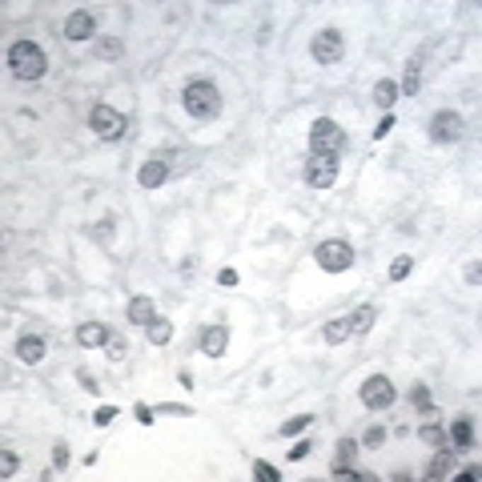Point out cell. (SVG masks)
<instances>
[{
    "mask_svg": "<svg viewBox=\"0 0 482 482\" xmlns=\"http://www.w3.org/2000/svg\"><path fill=\"white\" fill-rule=\"evenodd\" d=\"M8 69H13L16 81L33 85V81H40V76H45L49 57H45V49H40L37 40H13V45H8Z\"/></svg>",
    "mask_w": 482,
    "mask_h": 482,
    "instance_id": "cell-1",
    "label": "cell"
},
{
    "mask_svg": "<svg viewBox=\"0 0 482 482\" xmlns=\"http://www.w3.org/2000/svg\"><path fill=\"white\" fill-rule=\"evenodd\" d=\"M181 101H185V113H193L197 121H213L222 113V93L213 81H189Z\"/></svg>",
    "mask_w": 482,
    "mask_h": 482,
    "instance_id": "cell-2",
    "label": "cell"
},
{
    "mask_svg": "<svg viewBox=\"0 0 482 482\" xmlns=\"http://www.w3.org/2000/svg\"><path fill=\"white\" fill-rule=\"evenodd\" d=\"M346 145V129L330 117H318L309 125V153H342Z\"/></svg>",
    "mask_w": 482,
    "mask_h": 482,
    "instance_id": "cell-3",
    "label": "cell"
},
{
    "mask_svg": "<svg viewBox=\"0 0 482 482\" xmlns=\"http://www.w3.org/2000/svg\"><path fill=\"white\" fill-rule=\"evenodd\" d=\"M314 258H318V265H321L326 273H346L350 265H354V249H350V241H338V237H330V241H318Z\"/></svg>",
    "mask_w": 482,
    "mask_h": 482,
    "instance_id": "cell-4",
    "label": "cell"
},
{
    "mask_svg": "<svg viewBox=\"0 0 482 482\" xmlns=\"http://www.w3.org/2000/svg\"><path fill=\"white\" fill-rule=\"evenodd\" d=\"M88 125H93V133H97L101 141H117V137L125 133V113L101 101V105L88 109Z\"/></svg>",
    "mask_w": 482,
    "mask_h": 482,
    "instance_id": "cell-5",
    "label": "cell"
},
{
    "mask_svg": "<svg viewBox=\"0 0 482 482\" xmlns=\"http://www.w3.org/2000/svg\"><path fill=\"white\" fill-rule=\"evenodd\" d=\"M462 133H466L462 113H454V109L434 113V121H430V141H434V145H458V141H462Z\"/></svg>",
    "mask_w": 482,
    "mask_h": 482,
    "instance_id": "cell-6",
    "label": "cell"
},
{
    "mask_svg": "<svg viewBox=\"0 0 482 482\" xmlns=\"http://www.w3.org/2000/svg\"><path fill=\"white\" fill-rule=\"evenodd\" d=\"M306 181L314 189H330L338 181V153H309L306 157Z\"/></svg>",
    "mask_w": 482,
    "mask_h": 482,
    "instance_id": "cell-7",
    "label": "cell"
},
{
    "mask_svg": "<svg viewBox=\"0 0 482 482\" xmlns=\"http://www.w3.org/2000/svg\"><path fill=\"white\" fill-rule=\"evenodd\" d=\"M342 49H346V40H342V33H338V28H321V33H314V40H309L314 61L326 64V69L342 61Z\"/></svg>",
    "mask_w": 482,
    "mask_h": 482,
    "instance_id": "cell-8",
    "label": "cell"
},
{
    "mask_svg": "<svg viewBox=\"0 0 482 482\" xmlns=\"http://www.w3.org/2000/svg\"><path fill=\"white\" fill-rule=\"evenodd\" d=\"M362 402L370 410H386V406H394L398 394H394V382L386 378V374H374V378H366L362 382Z\"/></svg>",
    "mask_w": 482,
    "mask_h": 482,
    "instance_id": "cell-9",
    "label": "cell"
},
{
    "mask_svg": "<svg viewBox=\"0 0 482 482\" xmlns=\"http://www.w3.org/2000/svg\"><path fill=\"white\" fill-rule=\"evenodd\" d=\"M93 33H97V16L88 13V8H76V13H69V21H64V37L73 40V45L88 40Z\"/></svg>",
    "mask_w": 482,
    "mask_h": 482,
    "instance_id": "cell-10",
    "label": "cell"
},
{
    "mask_svg": "<svg viewBox=\"0 0 482 482\" xmlns=\"http://www.w3.org/2000/svg\"><path fill=\"white\" fill-rule=\"evenodd\" d=\"M225 350H229V330H225V326H210V330H201V354L222 358Z\"/></svg>",
    "mask_w": 482,
    "mask_h": 482,
    "instance_id": "cell-11",
    "label": "cell"
},
{
    "mask_svg": "<svg viewBox=\"0 0 482 482\" xmlns=\"http://www.w3.org/2000/svg\"><path fill=\"white\" fill-rule=\"evenodd\" d=\"M109 338H113V334H109V326H101V321H81V326H76V342H81L85 350L105 346Z\"/></svg>",
    "mask_w": 482,
    "mask_h": 482,
    "instance_id": "cell-12",
    "label": "cell"
},
{
    "mask_svg": "<svg viewBox=\"0 0 482 482\" xmlns=\"http://www.w3.org/2000/svg\"><path fill=\"white\" fill-rule=\"evenodd\" d=\"M125 318L133 321V326H149V321L157 318V309H153V297H149V294L129 297V309H125Z\"/></svg>",
    "mask_w": 482,
    "mask_h": 482,
    "instance_id": "cell-13",
    "label": "cell"
},
{
    "mask_svg": "<svg viewBox=\"0 0 482 482\" xmlns=\"http://www.w3.org/2000/svg\"><path fill=\"white\" fill-rule=\"evenodd\" d=\"M16 358L28 362V366H37V362L45 358V338H40V334H25V338H16Z\"/></svg>",
    "mask_w": 482,
    "mask_h": 482,
    "instance_id": "cell-14",
    "label": "cell"
},
{
    "mask_svg": "<svg viewBox=\"0 0 482 482\" xmlns=\"http://www.w3.org/2000/svg\"><path fill=\"white\" fill-rule=\"evenodd\" d=\"M422 88V52L418 57H410L406 73H402V81H398V97H414Z\"/></svg>",
    "mask_w": 482,
    "mask_h": 482,
    "instance_id": "cell-15",
    "label": "cell"
},
{
    "mask_svg": "<svg viewBox=\"0 0 482 482\" xmlns=\"http://www.w3.org/2000/svg\"><path fill=\"white\" fill-rule=\"evenodd\" d=\"M450 442H454V450H470V446H474V418H466V414H462V418H454V426H450Z\"/></svg>",
    "mask_w": 482,
    "mask_h": 482,
    "instance_id": "cell-16",
    "label": "cell"
},
{
    "mask_svg": "<svg viewBox=\"0 0 482 482\" xmlns=\"http://www.w3.org/2000/svg\"><path fill=\"white\" fill-rule=\"evenodd\" d=\"M165 177H169V165H165V161H145L141 173H137V181L145 189H157V185H165Z\"/></svg>",
    "mask_w": 482,
    "mask_h": 482,
    "instance_id": "cell-17",
    "label": "cell"
},
{
    "mask_svg": "<svg viewBox=\"0 0 482 482\" xmlns=\"http://www.w3.org/2000/svg\"><path fill=\"white\" fill-rule=\"evenodd\" d=\"M374 321H378V309H374V306L354 309V314H350V334H354V338L370 334V330H374Z\"/></svg>",
    "mask_w": 482,
    "mask_h": 482,
    "instance_id": "cell-18",
    "label": "cell"
},
{
    "mask_svg": "<svg viewBox=\"0 0 482 482\" xmlns=\"http://www.w3.org/2000/svg\"><path fill=\"white\" fill-rule=\"evenodd\" d=\"M145 334H149L153 346H169V338H173V321H169V318H153L145 326Z\"/></svg>",
    "mask_w": 482,
    "mask_h": 482,
    "instance_id": "cell-19",
    "label": "cell"
},
{
    "mask_svg": "<svg viewBox=\"0 0 482 482\" xmlns=\"http://www.w3.org/2000/svg\"><path fill=\"white\" fill-rule=\"evenodd\" d=\"M394 101H398V81H390V76H386V81H378V85H374V105H378V109H394Z\"/></svg>",
    "mask_w": 482,
    "mask_h": 482,
    "instance_id": "cell-20",
    "label": "cell"
},
{
    "mask_svg": "<svg viewBox=\"0 0 482 482\" xmlns=\"http://www.w3.org/2000/svg\"><path fill=\"white\" fill-rule=\"evenodd\" d=\"M426 474H430V478H450V474H454V450H442V446H438V454H434Z\"/></svg>",
    "mask_w": 482,
    "mask_h": 482,
    "instance_id": "cell-21",
    "label": "cell"
},
{
    "mask_svg": "<svg viewBox=\"0 0 482 482\" xmlns=\"http://www.w3.org/2000/svg\"><path fill=\"white\" fill-rule=\"evenodd\" d=\"M321 338H326L330 346H338V342L354 338V334H350V318H334V321H326V326H321Z\"/></svg>",
    "mask_w": 482,
    "mask_h": 482,
    "instance_id": "cell-22",
    "label": "cell"
},
{
    "mask_svg": "<svg viewBox=\"0 0 482 482\" xmlns=\"http://www.w3.org/2000/svg\"><path fill=\"white\" fill-rule=\"evenodd\" d=\"M309 426H314V414H294V418H285L282 426H277V434H282V438H297V434L309 430Z\"/></svg>",
    "mask_w": 482,
    "mask_h": 482,
    "instance_id": "cell-23",
    "label": "cell"
},
{
    "mask_svg": "<svg viewBox=\"0 0 482 482\" xmlns=\"http://www.w3.org/2000/svg\"><path fill=\"white\" fill-rule=\"evenodd\" d=\"M410 402H414V410H422V414H434L430 386H426V382H414V386H410Z\"/></svg>",
    "mask_w": 482,
    "mask_h": 482,
    "instance_id": "cell-24",
    "label": "cell"
},
{
    "mask_svg": "<svg viewBox=\"0 0 482 482\" xmlns=\"http://www.w3.org/2000/svg\"><path fill=\"white\" fill-rule=\"evenodd\" d=\"M121 52H125L121 37H101L97 40V57H101V61H121Z\"/></svg>",
    "mask_w": 482,
    "mask_h": 482,
    "instance_id": "cell-25",
    "label": "cell"
},
{
    "mask_svg": "<svg viewBox=\"0 0 482 482\" xmlns=\"http://www.w3.org/2000/svg\"><path fill=\"white\" fill-rule=\"evenodd\" d=\"M354 458H358V442L354 438H342L334 450V466H354Z\"/></svg>",
    "mask_w": 482,
    "mask_h": 482,
    "instance_id": "cell-26",
    "label": "cell"
},
{
    "mask_svg": "<svg viewBox=\"0 0 482 482\" xmlns=\"http://www.w3.org/2000/svg\"><path fill=\"white\" fill-rule=\"evenodd\" d=\"M418 438H422V442H426V446H434V450H438V446L446 442V430H442V426H438V422H426V426H422V430H418Z\"/></svg>",
    "mask_w": 482,
    "mask_h": 482,
    "instance_id": "cell-27",
    "label": "cell"
},
{
    "mask_svg": "<svg viewBox=\"0 0 482 482\" xmlns=\"http://www.w3.org/2000/svg\"><path fill=\"white\" fill-rule=\"evenodd\" d=\"M410 270H414V258H406V253L394 258V261H390V282H406Z\"/></svg>",
    "mask_w": 482,
    "mask_h": 482,
    "instance_id": "cell-28",
    "label": "cell"
},
{
    "mask_svg": "<svg viewBox=\"0 0 482 482\" xmlns=\"http://www.w3.org/2000/svg\"><path fill=\"white\" fill-rule=\"evenodd\" d=\"M253 478H258V482H277V478H282V470L270 466L265 458H258V462H253Z\"/></svg>",
    "mask_w": 482,
    "mask_h": 482,
    "instance_id": "cell-29",
    "label": "cell"
},
{
    "mask_svg": "<svg viewBox=\"0 0 482 482\" xmlns=\"http://www.w3.org/2000/svg\"><path fill=\"white\" fill-rule=\"evenodd\" d=\"M386 434H390L386 426H370V430L362 434V446H366V450H378V446L386 442Z\"/></svg>",
    "mask_w": 482,
    "mask_h": 482,
    "instance_id": "cell-30",
    "label": "cell"
},
{
    "mask_svg": "<svg viewBox=\"0 0 482 482\" xmlns=\"http://www.w3.org/2000/svg\"><path fill=\"white\" fill-rule=\"evenodd\" d=\"M16 470H21V458H16L13 450H4V454H0V474H4V478H13Z\"/></svg>",
    "mask_w": 482,
    "mask_h": 482,
    "instance_id": "cell-31",
    "label": "cell"
},
{
    "mask_svg": "<svg viewBox=\"0 0 482 482\" xmlns=\"http://www.w3.org/2000/svg\"><path fill=\"white\" fill-rule=\"evenodd\" d=\"M309 450H314V442H309V438H302V442H294V446H289V462H302V458H306Z\"/></svg>",
    "mask_w": 482,
    "mask_h": 482,
    "instance_id": "cell-32",
    "label": "cell"
},
{
    "mask_svg": "<svg viewBox=\"0 0 482 482\" xmlns=\"http://www.w3.org/2000/svg\"><path fill=\"white\" fill-rule=\"evenodd\" d=\"M52 466H57V470H64V466H69V446H64V442H57V446H52Z\"/></svg>",
    "mask_w": 482,
    "mask_h": 482,
    "instance_id": "cell-33",
    "label": "cell"
},
{
    "mask_svg": "<svg viewBox=\"0 0 482 482\" xmlns=\"http://www.w3.org/2000/svg\"><path fill=\"white\" fill-rule=\"evenodd\" d=\"M113 418H117V406H97V414H93V422H97V426H109Z\"/></svg>",
    "mask_w": 482,
    "mask_h": 482,
    "instance_id": "cell-34",
    "label": "cell"
},
{
    "mask_svg": "<svg viewBox=\"0 0 482 482\" xmlns=\"http://www.w3.org/2000/svg\"><path fill=\"white\" fill-rule=\"evenodd\" d=\"M105 354H109V358H125V342L117 334L109 338V342H105Z\"/></svg>",
    "mask_w": 482,
    "mask_h": 482,
    "instance_id": "cell-35",
    "label": "cell"
},
{
    "mask_svg": "<svg viewBox=\"0 0 482 482\" xmlns=\"http://www.w3.org/2000/svg\"><path fill=\"white\" fill-rule=\"evenodd\" d=\"M466 282H470V285H478V282H482V261H478V258L466 261Z\"/></svg>",
    "mask_w": 482,
    "mask_h": 482,
    "instance_id": "cell-36",
    "label": "cell"
},
{
    "mask_svg": "<svg viewBox=\"0 0 482 482\" xmlns=\"http://www.w3.org/2000/svg\"><path fill=\"white\" fill-rule=\"evenodd\" d=\"M390 129H394V113H386L382 121H378V129H374V141H382V137L390 133Z\"/></svg>",
    "mask_w": 482,
    "mask_h": 482,
    "instance_id": "cell-37",
    "label": "cell"
},
{
    "mask_svg": "<svg viewBox=\"0 0 482 482\" xmlns=\"http://www.w3.org/2000/svg\"><path fill=\"white\" fill-rule=\"evenodd\" d=\"M217 282H222L225 289H234V285H237V270H229V265H225V270L217 273Z\"/></svg>",
    "mask_w": 482,
    "mask_h": 482,
    "instance_id": "cell-38",
    "label": "cell"
},
{
    "mask_svg": "<svg viewBox=\"0 0 482 482\" xmlns=\"http://www.w3.org/2000/svg\"><path fill=\"white\" fill-rule=\"evenodd\" d=\"M76 378H81V386H85L88 394H101V386H97V382H93V378H88V374H85V370H76Z\"/></svg>",
    "mask_w": 482,
    "mask_h": 482,
    "instance_id": "cell-39",
    "label": "cell"
},
{
    "mask_svg": "<svg viewBox=\"0 0 482 482\" xmlns=\"http://www.w3.org/2000/svg\"><path fill=\"white\" fill-rule=\"evenodd\" d=\"M133 414H137V422H145V426H149V422H153V410H149L145 402H141V406H137Z\"/></svg>",
    "mask_w": 482,
    "mask_h": 482,
    "instance_id": "cell-40",
    "label": "cell"
},
{
    "mask_svg": "<svg viewBox=\"0 0 482 482\" xmlns=\"http://www.w3.org/2000/svg\"><path fill=\"white\" fill-rule=\"evenodd\" d=\"M161 410H165V414H189V406H177V402H165Z\"/></svg>",
    "mask_w": 482,
    "mask_h": 482,
    "instance_id": "cell-41",
    "label": "cell"
}]
</instances>
